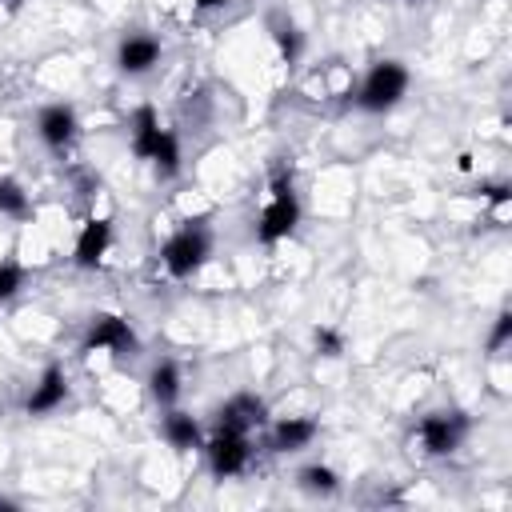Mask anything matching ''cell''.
Here are the masks:
<instances>
[{
	"instance_id": "cell-1",
	"label": "cell",
	"mask_w": 512,
	"mask_h": 512,
	"mask_svg": "<svg viewBox=\"0 0 512 512\" xmlns=\"http://www.w3.org/2000/svg\"><path fill=\"white\" fill-rule=\"evenodd\" d=\"M296 224H300V200H296L292 176H288V168H272V176H268V200H264L260 220H256V240L260 244H276V240L292 236Z\"/></svg>"
},
{
	"instance_id": "cell-2",
	"label": "cell",
	"mask_w": 512,
	"mask_h": 512,
	"mask_svg": "<svg viewBox=\"0 0 512 512\" xmlns=\"http://www.w3.org/2000/svg\"><path fill=\"white\" fill-rule=\"evenodd\" d=\"M212 252V232L204 228V220H188L184 228H176L164 248H160V264L172 280H188Z\"/></svg>"
},
{
	"instance_id": "cell-3",
	"label": "cell",
	"mask_w": 512,
	"mask_h": 512,
	"mask_svg": "<svg viewBox=\"0 0 512 512\" xmlns=\"http://www.w3.org/2000/svg\"><path fill=\"white\" fill-rule=\"evenodd\" d=\"M408 92V68L400 60H380L368 68L360 92H356V104L364 112H388L400 104V96Z\"/></svg>"
},
{
	"instance_id": "cell-4",
	"label": "cell",
	"mask_w": 512,
	"mask_h": 512,
	"mask_svg": "<svg viewBox=\"0 0 512 512\" xmlns=\"http://www.w3.org/2000/svg\"><path fill=\"white\" fill-rule=\"evenodd\" d=\"M84 356H128L136 352V332L124 316L116 312H96L88 332H84V344H80Z\"/></svg>"
},
{
	"instance_id": "cell-5",
	"label": "cell",
	"mask_w": 512,
	"mask_h": 512,
	"mask_svg": "<svg viewBox=\"0 0 512 512\" xmlns=\"http://www.w3.org/2000/svg\"><path fill=\"white\" fill-rule=\"evenodd\" d=\"M464 432H468V420L460 412H428L416 424V444L424 456H448L460 448Z\"/></svg>"
},
{
	"instance_id": "cell-6",
	"label": "cell",
	"mask_w": 512,
	"mask_h": 512,
	"mask_svg": "<svg viewBox=\"0 0 512 512\" xmlns=\"http://www.w3.org/2000/svg\"><path fill=\"white\" fill-rule=\"evenodd\" d=\"M208 452V468L224 480V476H236L248 468L252 460V444H248V432H232V428H216L212 440L204 444Z\"/></svg>"
},
{
	"instance_id": "cell-7",
	"label": "cell",
	"mask_w": 512,
	"mask_h": 512,
	"mask_svg": "<svg viewBox=\"0 0 512 512\" xmlns=\"http://www.w3.org/2000/svg\"><path fill=\"white\" fill-rule=\"evenodd\" d=\"M116 64L124 76H144L160 64V40L148 36V32H128L116 48Z\"/></svg>"
},
{
	"instance_id": "cell-8",
	"label": "cell",
	"mask_w": 512,
	"mask_h": 512,
	"mask_svg": "<svg viewBox=\"0 0 512 512\" xmlns=\"http://www.w3.org/2000/svg\"><path fill=\"white\" fill-rule=\"evenodd\" d=\"M36 132L52 152H64L76 140V108L72 104H48L36 116Z\"/></svg>"
},
{
	"instance_id": "cell-9",
	"label": "cell",
	"mask_w": 512,
	"mask_h": 512,
	"mask_svg": "<svg viewBox=\"0 0 512 512\" xmlns=\"http://www.w3.org/2000/svg\"><path fill=\"white\" fill-rule=\"evenodd\" d=\"M64 400H68V376H64L60 364H48V368L40 372V380L32 384L24 408H28V416H44V412H56Z\"/></svg>"
},
{
	"instance_id": "cell-10",
	"label": "cell",
	"mask_w": 512,
	"mask_h": 512,
	"mask_svg": "<svg viewBox=\"0 0 512 512\" xmlns=\"http://www.w3.org/2000/svg\"><path fill=\"white\" fill-rule=\"evenodd\" d=\"M264 416H268L264 400H260V396H252V392H240V396H232V400H224V404H220V412H216V428L252 432V428H260V424H264Z\"/></svg>"
},
{
	"instance_id": "cell-11",
	"label": "cell",
	"mask_w": 512,
	"mask_h": 512,
	"mask_svg": "<svg viewBox=\"0 0 512 512\" xmlns=\"http://www.w3.org/2000/svg\"><path fill=\"white\" fill-rule=\"evenodd\" d=\"M108 244H112V224L104 216H92V220L80 224V236H76L72 256H76L80 268H96L108 256Z\"/></svg>"
},
{
	"instance_id": "cell-12",
	"label": "cell",
	"mask_w": 512,
	"mask_h": 512,
	"mask_svg": "<svg viewBox=\"0 0 512 512\" xmlns=\"http://www.w3.org/2000/svg\"><path fill=\"white\" fill-rule=\"evenodd\" d=\"M160 136H164V124H160V116H156V108H136L132 112V152L140 156V160H152V148L160 144Z\"/></svg>"
},
{
	"instance_id": "cell-13",
	"label": "cell",
	"mask_w": 512,
	"mask_h": 512,
	"mask_svg": "<svg viewBox=\"0 0 512 512\" xmlns=\"http://www.w3.org/2000/svg\"><path fill=\"white\" fill-rule=\"evenodd\" d=\"M160 436L176 448V452H188V448H200V424L188 416V412H176V408H164V420H160Z\"/></svg>"
},
{
	"instance_id": "cell-14",
	"label": "cell",
	"mask_w": 512,
	"mask_h": 512,
	"mask_svg": "<svg viewBox=\"0 0 512 512\" xmlns=\"http://www.w3.org/2000/svg\"><path fill=\"white\" fill-rule=\"evenodd\" d=\"M312 440H316V424L304 420V416H284V420H276V428H272V448H276V452H300V448H308Z\"/></svg>"
},
{
	"instance_id": "cell-15",
	"label": "cell",
	"mask_w": 512,
	"mask_h": 512,
	"mask_svg": "<svg viewBox=\"0 0 512 512\" xmlns=\"http://www.w3.org/2000/svg\"><path fill=\"white\" fill-rule=\"evenodd\" d=\"M148 392H152V400L160 408H172L176 404V396H180V368H176V360H160L148 372Z\"/></svg>"
},
{
	"instance_id": "cell-16",
	"label": "cell",
	"mask_w": 512,
	"mask_h": 512,
	"mask_svg": "<svg viewBox=\"0 0 512 512\" xmlns=\"http://www.w3.org/2000/svg\"><path fill=\"white\" fill-rule=\"evenodd\" d=\"M28 212H32V204H28L24 184H20V180H12V176H4V180H0V216L28 220Z\"/></svg>"
},
{
	"instance_id": "cell-17",
	"label": "cell",
	"mask_w": 512,
	"mask_h": 512,
	"mask_svg": "<svg viewBox=\"0 0 512 512\" xmlns=\"http://www.w3.org/2000/svg\"><path fill=\"white\" fill-rule=\"evenodd\" d=\"M160 176H176L180 172V140H176V132L172 128H164V136H160V144L152 148V160H148Z\"/></svg>"
},
{
	"instance_id": "cell-18",
	"label": "cell",
	"mask_w": 512,
	"mask_h": 512,
	"mask_svg": "<svg viewBox=\"0 0 512 512\" xmlns=\"http://www.w3.org/2000/svg\"><path fill=\"white\" fill-rule=\"evenodd\" d=\"M300 488L304 492H312V496H332L336 488H340V476L328 468V464H308V468H300Z\"/></svg>"
},
{
	"instance_id": "cell-19",
	"label": "cell",
	"mask_w": 512,
	"mask_h": 512,
	"mask_svg": "<svg viewBox=\"0 0 512 512\" xmlns=\"http://www.w3.org/2000/svg\"><path fill=\"white\" fill-rule=\"evenodd\" d=\"M20 284H24V268L16 260H4L0 264V300H12L20 292Z\"/></svg>"
},
{
	"instance_id": "cell-20",
	"label": "cell",
	"mask_w": 512,
	"mask_h": 512,
	"mask_svg": "<svg viewBox=\"0 0 512 512\" xmlns=\"http://www.w3.org/2000/svg\"><path fill=\"white\" fill-rule=\"evenodd\" d=\"M488 204H492V224H508V212H512V192L504 184H492L488 188Z\"/></svg>"
},
{
	"instance_id": "cell-21",
	"label": "cell",
	"mask_w": 512,
	"mask_h": 512,
	"mask_svg": "<svg viewBox=\"0 0 512 512\" xmlns=\"http://www.w3.org/2000/svg\"><path fill=\"white\" fill-rule=\"evenodd\" d=\"M276 40H280L284 60H288V64H296V56H300V32H296L292 24H280V28H276Z\"/></svg>"
},
{
	"instance_id": "cell-22",
	"label": "cell",
	"mask_w": 512,
	"mask_h": 512,
	"mask_svg": "<svg viewBox=\"0 0 512 512\" xmlns=\"http://www.w3.org/2000/svg\"><path fill=\"white\" fill-rule=\"evenodd\" d=\"M508 336H512V316H508V312H500V316H496V328H492V336H488V348H492V352H500V348L508 344Z\"/></svg>"
},
{
	"instance_id": "cell-23",
	"label": "cell",
	"mask_w": 512,
	"mask_h": 512,
	"mask_svg": "<svg viewBox=\"0 0 512 512\" xmlns=\"http://www.w3.org/2000/svg\"><path fill=\"white\" fill-rule=\"evenodd\" d=\"M316 348H324L328 356H340V348H344V344H340V336H336V332L320 328V332H316Z\"/></svg>"
},
{
	"instance_id": "cell-24",
	"label": "cell",
	"mask_w": 512,
	"mask_h": 512,
	"mask_svg": "<svg viewBox=\"0 0 512 512\" xmlns=\"http://www.w3.org/2000/svg\"><path fill=\"white\" fill-rule=\"evenodd\" d=\"M196 8H220V4H228V0H192Z\"/></svg>"
},
{
	"instance_id": "cell-25",
	"label": "cell",
	"mask_w": 512,
	"mask_h": 512,
	"mask_svg": "<svg viewBox=\"0 0 512 512\" xmlns=\"http://www.w3.org/2000/svg\"><path fill=\"white\" fill-rule=\"evenodd\" d=\"M0 4H8V8H12V4H16V0H0Z\"/></svg>"
}]
</instances>
